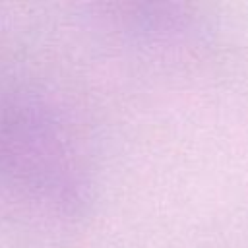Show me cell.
<instances>
[{
	"instance_id": "1",
	"label": "cell",
	"mask_w": 248,
	"mask_h": 248,
	"mask_svg": "<svg viewBox=\"0 0 248 248\" xmlns=\"http://www.w3.org/2000/svg\"><path fill=\"white\" fill-rule=\"evenodd\" d=\"M0 172L52 207L74 209L85 200L87 170L76 141L37 105L0 108Z\"/></svg>"
}]
</instances>
